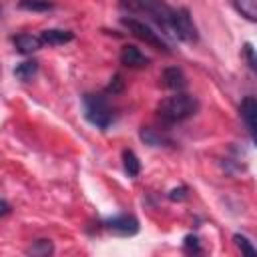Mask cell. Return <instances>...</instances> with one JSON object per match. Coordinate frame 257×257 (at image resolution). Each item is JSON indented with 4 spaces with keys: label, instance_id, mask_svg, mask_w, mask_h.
Instances as JSON below:
<instances>
[{
    "label": "cell",
    "instance_id": "ac0fdd59",
    "mask_svg": "<svg viewBox=\"0 0 257 257\" xmlns=\"http://www.w3.org/2000/svg\"><path fill=\"white\" fill-rule=\"evenodd\" d=\"M233 241H235V245H237V249L243 253V255H247V257H255L257 255V251H255V247H253V243L245 237V235H241V233H237V235H233Z\"/></svg>",
    "mask_w": 257,
    "mask_h": 257
},
{
    "label": "cell",
    "instance_id": "603a6c76",
    "mask_svg": "<svg viewBox=\"0 0 257 257\" xmlns=\"http://www.w3.org/2000/svg\"><path fill=\"white\" fill-rule=\"evenodd\" d=\"M8 213H10V205L0 199V217H4V215H8Z\"/></svg>",
    "mask_w": 257,
    "mask_h": 257
},
{
    "label": "cell",
    "instance_id": "2e32d148",
    "mask_svg": "<svg viewBox=\"0 0 257 257\" xmlns=\"http://www.w3.org/2000/svg\"><path fill=\"white\" fill-rule=\"evenodd\" d=\"M18 8L28 10V12H48L54 8V2H50V0H20Z\"/></svg>",
    "mask_w": 257,
    "mask_h": 257
},
{
    "label": "cell",
    "instance_id": "7402d4cb",
    "mask_svg": "<svg viewBox=\"0 0 257 257\" xmlns=\"http://www.w3.org/2000/svg\"><path fill=\"white\" fill-rule=\"evenodd\" d=\"M243 52H245V56H247V60H249V66L255 70V68H257V60H255L253 44H251V42H247V44H245V48H243Z\"/></svg>",
    "mask_w": 257,
    "mask_h": 257
},
{
    "label": "cell",
    "instance_id": "6da1fadb",
    "mask_svg": "<svg viewBox=\"0 0 257 257\" xmlns=\"http://www.w3.org/2000/svg\"><path fill=\"white\" fill-rule=\"evenodd\" d=\"M120 6L126 8L128 12L143 14L147 18H151L165 36L175 38L173 36L175 8H171L165 0H120Z\"/></svg>",
    "mask_w": 257,
    "mask_h": 257
},
{
    "label": "cell",
    "instance_id": "4fadbf2b",
    "mask_svg": "<svg viewBox=\"0 0 257 257\" xmlns=\"http://www.w3.org/2000/svg\"><path fill=\"white\" fill-rule=\"evenodd\" d=\"M12 72H14V76H16L18 80L28 82V80H32V76L38 72V62H36V60H24V62L16 64Z\"/></svg>",
    "mask_w": 257,
    "mask_h": 257
},
{
    "label": "cell",
    "instance_id": "8fae6325",
    "mask_svg": "<svg viewBox=\"0 0 257 257\" xmlns=\"http://www.w3.org/2000/svg\"><path fill=\"white\" fill-rule=\"evenodd\" d=\"M40 40L42 44H48V46H58V44H66L74 38V34L70 30H60V28H48V30H42L40 34Z\"/></svg>",
    "mask_w": 257,
    "mask_h": 257
},
{
    "label": "cell",
    "instance_id": "7a4b0ae2",
    "mask_svg": "<svg viewBox=\"0 0 257 257\" xmlns=\"http://www.w3.org/2000/svg\"><path fill=\"white\" fill-rule=\"evenodd\" d=\"M197 110H199V100L185 92H175L173 96H167L157 104V116L165 124H179L195 116Z\"/></svg>",
    "mask_w": 257,
    "mask_h": 257
},
{
    "label": "cell",
    "instance_id": "ffe728a7",
    "mask_svg": "<svg viewBox=\"0 0 257 257\" xmlns=\"http://www.w3.org/2000/svg\"><path fill=\"white\" fill-rule=\"evenodd\" d=\"M183 245H185V251H189V253H201V245H199L197 235H187Z\"/></svg>",
    "mask_w": 257,
    "mask_h": 257
},
{
    "label": "cell",
    "instance_id": "7c38bea8",
    "mask_svg": "<svg viewBox=\"0 0 257 257\" xmlns=\"http://www.w3.org/2000/svg\"><path fill=\"white\" fill-rule=\"evenodd\" d=\"M139 137H141V141H143L145 145H151V147L173 145V141H171L167 135H163V133H159V131H155V128H151V126H143V128L139 131Z\"/></svg>",
    "mask_w": 257,
    "mask_h": 257
},
{
    "label": "cell",
    "instance_id": "3957f363",
    "mask_svg": "<svg viewBox=\"0 0 257 257\" xmlns=\"http://www.w3.org/2000/svg\"><path fill=\"white\" fill-rule=\"evenodd\" d=\"M82 110H84V118L100 128V131H106L112 120H114V112H112V106L108 102V98L100 92H88L82 96Z\"/></svg>",
    "mask_w": 257,
    "mask_h": 257
},
{
    "label": "cell",
    "instance_id": "9a60e30c",
    "mask_svg": "<svg viewBox=\"0 0 257 257\" xmlns=\"http://www.w3.org/2000/svg\"><path fill=\"white\" fill-rule=\"evenodd\" d=\"M54 251V245L50 239H38L34 241L28 249H26V255H34V257H48L50 253Z\"/></svg>",
    "mask_w": 257,
    "mask_h": 257
},
{
    "label": "cell",
    "instance_id": "e0dca14e",
    "mask_svg": "<svg viewBox=\"0 0 257 257\" xmlns=\"http://www.w3.org/2000/svg\"><path fill=\"white\" fill-rule=\"evenodd\" d=\"M235 8L251 22L257 20V0H233Z\"/></svg>",
    "mask_w": 257,
    "mask_h": 257
},
{
    "label": "cell",
    "instance_id": "9c48e42d",
    "mask_svg": "<svg viewBox=\"0 0 257 257\" xmlns=\"http://www.w3.org/2000/svg\"><path fill=\"white\" fill-rule=\"evenodd\" d=\"M120 64L128 66V68H145L149 64V58L133 44H124L120 50Z\"/></svg>",
    "mask_w": 257,
    "mask_h": 257
},
{
    "label": "cell",
    "instance_id": "ba28073f",
    "mask_svg": "<svg viewBox=\"0 0 257 257\" xmlns=\"http://www.w3.org/2000/svg\"><path fill=\"white\" fill-rule=\"evenodd\" d=\"M163 86L169 88V90H175V92H181L185 86H187V76L185 72L179 68V66H169L163 70Z\"/></svg>",
    "mask_w": 257,
    "mask_h": 257
},
{
    "label": "cell",
    "instance_id": "d6986e66",
    "mask_svg": "<svg viewBox=\"0 0 257 257\" xmlns=\"http://www.w3.org/2000/svg\"><path fill=\"white\" fill-rule=\"evenodd\" d=\"M124 90V80H122V74H114L112 78H110V84L106 86V94H118V92H122Z\"/></svg>",
    "mask_w": 257,
    "mask_h": 257
},
{
    "label": "cell",
    "instance_id": "5bb4252c",
    "mask_svg": "<svg viewBox=\"0 0 257 257\" xmlns=\"http://www.w3.org/2000/svg\"><path fill=\"white\" fill-rule=\"evenodd\" d=\"M122 165H124V173L128 177H137L141 173V161L135 155V151H131V149L122 151Z\"/></svg>",
    "mask_w": 257,
    "mask_h": 257
},
{
    "label": "cell",
    "instance_id": "44dd1931",
    "mask_svg": "<svg viewBox=\"0 0 257 257\" xmlns=\"http://www.w3.org/2000/svg\"><path fill=\"white\" fill-rule=\"evenodd\" d=\"M187 195H189V189H187L185 185H181V187H175V189H171L167 197H169L171 201H183V199H187Z\"/></svg>",
    "mask_w": 257,
    "mask_h": 257
},
{
    "label": "cell",
    "instance_id": "30bf717a",
    "mask_svg": "<svg viewBox=\"0 0 257 257\" xmlns=\"http://www.w3.org/2000/svg\"><path fill=\"white\" fill-rule=\"evenodd\" d=\"M12 42H14L16 50L22 52V54H32V52H36L38 48L44 46L42 40H40V36H34V34H28V32H22V34L12 36Z\"/></svg>",
    "mask_w": 257,
    "mask_h": 257
},
{
    "label": "cell",
    "instance_id": "5b68a950",
    "mask_svg": "<svg viewBox=\"0 0 257 257\" xmlns=\"http://www.w3.org/2000/svg\"><path fill=\"white\" fill-rule=\"evenodd\" d=\"M173 36L175 40H181V42H187V44H193L199 40V32H197V26L189 14L187 8H175V22H173Z\"/></svg>",
    "mask_w": 257,
    "mask_h": 257
},
{
    "label": "cell",
    "instance_id": "52a82bcc",
    "mask_svg": "<svg viewBox=\"0 0 257 257\" xmlns=\"http://www.w3.org/2000/svg\"><path fill=\"white\" fill-rule=\"evenodd\" d=\"M239 114L251 135V139H255V128H257V100L255 96H245L241 100V106H239Z\"/></svg>",
    "mask_w": 257,
    "mask_h": 257
},
{
    "label": "cell",
    "instance_id": "8992f818",
    "mask_svg": "<svg viewBox=\"0 0 257 257\" xmlns=\"http://www.w3.org/2000/svg\"><path fill=\"white\" fill-rule=\"evenodd\" d=\"M102 225H104V229H108L110 233H114L118 237H133V235L139 233V221L133 215H126V213L108 217Z\"/></svg>",
    "mask_w": 257,
    "mask_h": 257
},
{
    "label": "cell",
    "instance_id": "277c9868",
    "mask_svg": "<svg viewBox=\"0 0 257 257\" xmlns=\"http://www.w3.org/2000/svg\"><path fill=\"white\" fill-rule=\"evenodd\" d=\"M120 24L139 40H143L145 44L157 48V50H163V52H169V44L165 42V38L161 36V32H157L151 24H147L145 20H139L135 16H122L120 18Z\"/></svg>",
    "mask_w": 257,
    "mask_h": 257
}]
</instances>
